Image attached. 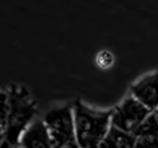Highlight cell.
<instances>
[{"label": "cell", "instance_id": "cell-14", "mask_svg": "<svg viewBox=\"0 0 158 148\" xmlns=\"http://www.w3.org/2000/svg\"><path fill=\"white\" fill-rule=\"evenodd\" d=\"M2 136H3V130H2V127L0 126V140L2 139Z\"/></svg>", "mask_w": 158, "mask_h": 148}, {"label": "cell", "instance_id": "cell-2", "mask_svg": "<svg viewBox=\"0 0 158 148\" xmlns=\"http://www.w3.org/2000/svg\"><path fill=\"white\" fill-rule=\"evenodd\" d=\"M8 117L2 138L16 146L24 131L34 121L37 106L26 88L13 85L8 91Z\"/></svg>", "mask_w": 158, "mask_h": 148}, {"label": "cell", "instance_id": "cell-15", "mask_svg": "<svg viewBox=\"0 0 158 148\" xmlns=\"http://www.w3.org/2000/svg\"><path fill=\"white\" fill-rule=\"evenodd\" d=\"M14 148H24V147H23L21 144H20V143H19V144H18V145H16V146H15Z\"/></svg>", "mask_w": 158, "mask_h": 148}, {"label": "cell", "instance_id": "cell-9", "mask_svg": "<svg viewBox=\"0 0 158 148\" xmlns=\"http://www.w3.org/2000/svg\"><path fill=\"white\" fill-rule=\"evenodd\" d=\"M8 92L0 91V126L4 130L8 117Z\"/></svg>", "mask_w": 158, "mask_h": 148}, {"label": "cell", "instance_id": "cell-5", "mask_svg": "<svg viewBox=\"0 0 158 148\" xmlns=\"http://www.w3.org/2000/svg\"><path fill=\"white\" fill-rule=\"evenodd\" d=\"M133 98L151 112L158 108V72L144 76L131 88Z\"/></svg>", "mask_w": 158, "mask_h": 148}, {"label": "cell", "instance_id": "cell-12", "mask_svg": "<svg viewBox=\"0 0 158 148\" xmlns=\"http://www.w3.org/2000/svg\"><path fill=\"white\" fill-rule=\"evenodd\" d=\"M61 148H79V146L76 141H73V142H70V143H68V144L62 146Z\"/></svg>", "mask_w": 158, "mask_h": 148}, {"label": "cell", "instance_id": "cell-3", "mask_svg": "<svg viewBox=\"0 0 158 148\" xmlns=\"http://www.w3.org/2000/svg\"><path fill=\"white\" fill-rule=\"evenodd\" d=\"M44 122L56 148L76 141L73 107L66 105L54 108L44 117Z\"/></svg>", "mask_w": 158, "mask_h": 148}, {"label": "cell", "instance_id": "cell-8", "mask_svg": "<svg viewBox=\"0 0 158 148\" xmlns=\"http://www.w3.org/2000/svg\"><path fill=\"white\" fill-rule=\"evenodd\" d=\"M136 138L138 137H158V121L154 115L151 113L140 125L138 126L135 131L132 133Z\"/></svg>", "mask_w": 158, "mask_h": 148}, {"label": "cell", "instance_id": "cell-7", "mask_svg": "<svg viewBox=\"0 0 158 148\" xmlns=\"http://www.w3.org/2000/svg\"><path fill=\"white\" fill-rule=\"evenodd\" d=\"M136 139L132 133H127L111 125L100 148H133Z\"/></svg>", "mask_w": 158, "mask_h": 148}, {"label": "cell", "instance_id": "cell-10", "mask_svg": "<svg viewBox=\"0 0 158 148\" xmlns=\"http://www.w3.org/2000/svg\"><path fill=\"white\" fill-rule=\"evenodd\" d=\"M96 62L100 68L108 69L114 64V56L110 51H102L98 53L96 57Z\"/></svg>", "mask_w": 158, "mask_h": 148}, {"label": "cell", "instance_id": "cell-6", "mask_svg": "<svg viewBox=\"0 0 158 148\" xmlns=\"http://www.w3.org/2000/svg\"><path fill=\"white\" fill-rule=\"evenodd\" d=\"M24 148H56L43 120L34 121L20 139Z\"/></svg>", "mask_w": 158, "mask_h": 148}, {"label": "cell", "instance_id": "cell-4", "mask_svg": "<svg viewBox=\"0 0 158 148\" xmlns=\"http://www.w3.org/2000/svg\"><path fill=\"white\" fill-rule=\"evenodd\" d=\"M151 113L149 109L131 95L113 109L111 125L127 133H133Z\"/></svg>", "mask_w": 158, "mask_h": 148}, {"label": "cell", "instance_id": "cell-13", "mask_svg": "<svg viewBox=\"0 0 158 148\" xmlns=\"http://www.w3.org/2000/svg\"><path fill=\"white\" fill-rule=\"evenodd\" d=\"M152 113L154 115V117H155V118H156V121H158V108L156 109V110H154L152 112Z\"/></svg>", "mask_w": 158, "mask_h": 148}, {"label": "cell", "instance_id": "cell-11", "mask_svg": "<svg viewBox=\"0 0 158 148\" xmlns=\"http://www.w3.org/2000/svg\"><path fill=\"white\" fill-rule=\"evenodd\" d=\"M133 148H158V137H138Z\"/></svg>", "mask_w": 158, "mask_h": 148}, {"label": "cell", "instance_id": "cell-1", "mask_svg": "<svg viewBox=\"0 0 158 148\" xmlns=\"http://www.w3.org/2000/svg\"><path fill=\"white\" fill-rule=\"evenodd\" d=\"M75 139L79 148H100L111 127L113 110L97 111L77 100L73 105Z\"/></svg>", "mask_w": 158, "mask_h": 148}]
</instances>
